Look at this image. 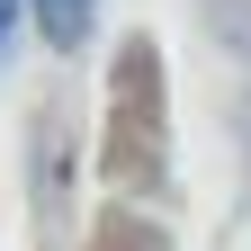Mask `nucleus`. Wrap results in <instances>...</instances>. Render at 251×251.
Segmentation results:
<instances>
[{"instance_id": "1", "label": "nucleus", "mask_w": 251, "mask_h": 251, "mask_svg": "<svg viewBox=\"0 0 251 251\" xmlns=\"http://www.w3.org/2000/svg\"><path fill=\"white\" fill-rule=\"evenodd\" d=\"M90 9H99V0H36V18H45L54 45H81L90 36Z\"/></svg>"}, {"instance_id": "2", "label": "nucleus", "mask_w": 251, "mask_h": 251, "mask_svg": "<svg viewBox=\"0 0 251 251\" xmlns=\"http://www.w3.org/2000/svg\"><path fill=\"white\" fill-rule=\"evenodd\" d=\"M9 9H18V0H0V27H9Z\"/></svg>"}]
</instances>
